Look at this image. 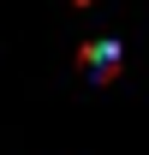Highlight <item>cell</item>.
<instances>
[{
    "label": "cell",
    "instance_id": "7a4b0ae2",
    "mask_svg": "<svg viewBox=\"0 0 149 155\" xmlns=\"http://www.w3.org/2000/svg\"><path fill=\"white\" fill-rule=\"evenodd\" d=\"M72 6H78V12H84V6H95V0H72Z\"/></svg>",
    "mask_w": 149,
    "mask_h": 155
},
{
    "label": "cell",
    "instance_id": "6da1fadb",
    "mask_svg": "<svg viewBox=\"0 0 149 155\" xmlns=\"http://www.w3.org/2000/svg\"><path fill=\"white\" fill-rule=\"evenodd\" d=\"M78 66L95 72L101 84H113V78H119V42H84V48H78Z\"/></svg>",
    "mask_w": 149,
    "mask_h": 155
}]
</instances>
